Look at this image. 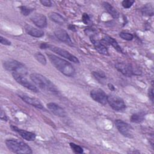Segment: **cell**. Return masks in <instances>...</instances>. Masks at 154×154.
Wrapping results in <instances>:
<instances>
[{
    "mask_svg": "<svg viewBox=\"0 0 154 154\" xmlns=\"http://www.w3.org/2000/svg\"><path fill=\"white\" fill-rule=\"evenodd\" d=\"M68 28H69L70 30H71V31H74V32H76V31H77V29H76L75 26L73 25H72V24L69 25L68 26Z\"/></svg>",
    "mask_w": 154,
    "mask_h": 154,
    "instance_id": "cell-35",
    "label": "cell"
},
{
    "mask_svg": "<svg viewBox=\"0 0 154 154\" xmlns=\"http://www.w3.org/2000/svg\"><path fill=\"white\" fill-rule=\"evenodd\" d=\"M115 67L118 71L127 77H131L134 75H137V72L140 75V72L135 70L131 64L125 62L116 63L115 64Z\"/></svg>",
    "mask_w": 154,
    "mask_h": 154,
    "instance_id": "cell-7",
    "label": "cell"
},
{
    "mask_svg": "<svg viewBox=\"0 0 154 154\" xmlns=\"http://www.w3.org/2000/svg\"><path fill=\"white\" fill-rule=\"evenodd\" d=\"M20 10V13L23 15V16H28L29 14H30L34 10L33 8H29L28 7L26 6L25 5H22L19 7Z\"/></svg>",
    "mask_w": 154,
    "mask_h": 154,
    "instance_id": "cell-25",
    "label": "cell"
},
{
    "mask_svg": "<svg viewBox=\"0 0 154 154\" xmlns=\"http://www.w3.org/2000/svg\"><path fill=\"white\" fill-rule=\"evenodd\" d=\"M40 48L41 49H48L49 50L52 51L53 52H55L56 54H57L58 55H60L61 57L65 58L67 60H69V61L75 63H79V60H78V58H76L75 55H72V54H70L69 51L61 48L60 47L47 43H42L40 46Z\"/></svg>",
    "mask_w": 154,
    "mask_h": 154,
    "instance_id": "cell-4",
    "label": "cell"
},
{
    "mask_svg": "<svg viewBox=\"0 0 154 154\" xmlns=\"http://www.w3.org/2000/svg\"><path fill=\"white\" fill-rule=\"evenodd\" d=\"M48 16L51 20L60 25H63L66 22L65 19L61 14L55 12H50Z\"/></svg>",
    "mask_w": 154,
    "mask_h": 154,
    "instance_id": "cell-19",
    "label": "cell"
},
{
    "mask_svg": "<svg viewBox=\"0 0 154 154\" xmlns=\"http://www.w3.org/2000/svg\"><path fill=\"white\" fill-rule=\"evenodd\" d=\"M11 128L13 131L17 132L22 138H23L24 140H26L27 141H34L36 138V135L33 132L20 129L13 125L11 126Z\"/></svg>",
    "mask_w": 154,
    "mask_h": 154,
    "instance_id": "cell-14",
    "label": "cell"
},
{
    "mask_svg": "<svg viewBox=\"0 0 154 154\" xmlns=\"http://www.w3.org/2000/svg\"><path fill=\"white\" fill-rule=\"evenodd\" d=\"M47 55L52 65L61 73L69 77L75 75V70L70 63L54 54H47Z\"/></svg>",
    "mask_w": 154,
    "mask_h": 154,
    "instance_id": "cell-1",
    "label": "cell"
},
{
    "mask_svg": "<svg viewBox=\"0 0 154 154\" xmlns=\"http://www.w3.org/2000/svg\"><path fill=\"white\" fill-rule=\"evenodd\" d=\"M90 41L93 43L95 49L100 54L104 55H109V52L106 47L103 45L100 41L94 39V37L90 38Z\"/></svg>",
    "mask_w": 154,
    "mask_h": 154,
    "instance_id": "cell-16",
    "label": "cell"
},
{
    "mask_svg": "<svg viewBox=\"0 0 154 154\" xmlns=\"http://www.w3.org/2000/svg\"><path fill=\"white\" fill-rule=\"evenodd\" d=\"M31 20L38 28H44L47 26L48 22L46 17L40 13H34L31 17Z\"/></svg>",
    "mask_w": 154,
    "mask_h": 154,
    "instance_id": "cell-13",
    "label": "cell"
},
{
    "mask_svg": "<svg viewBox=\"0 0 154 154\" xmlns=\"http://www.w3.org/2000/svg\"><path fill=\"white\" fill-rule=\"evenodd\" d=\"M48 109L54 114L60 117H64L66 116L65 110L58 104L54 102H49L46 105Z\"/></svg>",
    "mask_w": 154,
    "mask_h": 154,
    "instance_id": "cell-15",
    "label": "cell"
},
{
    "mask_svg": "<svg viewBox=\"0 0 154 154\" xmlns=\"http://www.w3.org/2000/svg\"><path fill=\"white\" fill-rule=\"evenodd\" d=\"M29 76L33 83L42 90L52 94H57L58 93V90L54 84L46 76L38 73H32Z\"/></svg>",
    "mask_w": 154,
    "mask_h": 154,
    "instance_id": "cell-2",
    "label": "cell"
},
{
    "mask_svg": "<svg viewBox=\"0 0 154 154\" xmlns=\"http://www.w3.org/2000/svg\"><path fill=\"white\" fill-rule=\"evenodd\" d=\"M3 67L8 71L16 72L22 75H25L28 72V70L24 64L14 60H5L3 63Z\"/></svg>",
    "mask_w": 154,
    "mask_h": 154,
    "instance_id": "cell-5",
    "label": "cell"
},
{
    "mask_svg": "<svg viewBox=\"0 0 154 154\" xmlns=\"http://www.w3.org/2000/svg\"><path fill=\"white\" fill-rule=\"evenodd\" d=\"M103 40L106 43L111 45L117 51H118L120 53H123V50H122V48L120 47V46L119 45L117 42L114 38H113L112 37H109L108 35H105L103 37Z\"/></svg>",
    "mask_w": 154,
    "mask_h": 154,
    "instance_id": "cell-20",
    "label": "cell"
},
{
    "mask_svg": "<svg viewBox=\"0 0 154 154\" xmlns=\"http://www.w3.org/2000/svg\"><path fill=\"white\" fill-rule=\"evenodd\" d=\"M119 36L123 40L130 41L132 40L134 38V35L129 32H120L119 33Z\"/></svg>",
    "mask_w": 154,
    "mask_h": 154,
    "instance_id": "cell-27",
    "label": "cell"
},
{
    "mask_svg": "<svg viewBox=\"0 0 154 154\" xmlns=\"http://www.w3.org/2000/svg\"><path fill=\"white\" fill-rule=\"evenodd\" d=\"M0 43L3 45H6V46L11 45V42H10L8 39L3 37L2 36L0 37Z\"/></svg>",
    "mask_w": 154,
    "mask_h": 154,
    "instance_id": "cell-31",
    "label": "cell"
},
{
    "mask_svg": "<svg viewBox=\"0 0 154 154\" xmlns=\"http://www.w3.org/2000/svg\"><path fill=\"white\" fill-rule=\"evenodd\" d=\"M102 5L106 11L114 18V19H118L119 17L120 14L118 11L110 4L108 2H103Z\"/></svg>",
    "mask_w": 154,
    "mask_h": 154,
    "instance_id": "cell-18",
    "label": "cell"
},
{
    "mask_svg": "<svg viewBox=\"0 0 154 154\" xmlns=\"http://www.w3.org/2000/svg\"><path fill=\"white\" fill-rule=\"evenodd\" d=\"M107 103L116 111H122L126 109V104L124 100L120 97L115 95L107 96Z\"/></svg>",
    "mask_w": 154,
    "mask_h": 154,
    "instance_id": "cell-9",
    "label": "cell"
},
{
    "mask_svg": "<svg viewBox=\"0 0 154 154\" xmlns=\"http://www.w3.org/2000/svg\"><path fill=\"white\" fill-rule=\"evenodd\" d=\"M54 34L56 37L62 42L70 46H73V44L69 35L64 29L61 28H56L54 31Z\"/></svg>",
    "mask_w": 154,
    "mask_h": 154,
    "instance_id": "cell-11",
    "label": "cell"
},
{
    "mask_svg": "<svg viewBox=\"0 0 154 154\" xmlns=\"http://www.w3.org/2000/svg\"><path fill=\"white\" fill-rule=\"evenodd\" d=\"M12 76L13 78L15 79V81L23 87L34 92H38V88H37V87L34 84L30 82L28 79H26L23 76V75L16 72H12Z\"/></svg>",
    "mask_w": 154,
    "mask_h": 154,
    "instance_id": "cell-8",
    "label": "cell"
},
{
    "mask_svg": "<svg viewBox=\"0 0 154 154\" xmlns=\"http://www.w3.org/2000/svg\"><path fill=\"white\" fill-rule=\"evenodd\" d=\"M0 119L2 120H4V121H7L8 120V117H7V116L6 115V114L5 113V112L1 109V113H0Z\"/></svg>",
    "mask_w": 154,
    "mask_h": 154,
    "instance_id": "cell-33",
    "label": "cell"
},
{
    "mask_svg": "<svg viewBox=\"0 0 154 154\" xmlns=\"http://www.w3.org/2000/svg\"><path fill=\"white\" fill-rule=\"evenodd\" d=\"M70 148L72 149V150L76 153H82L84 152L83 149L79 145H77L73 143H70L69 144Z\"/></svg>",
    "mask_w": 154,
    "mask_h": 154,
    "instance_id": "cell-26",
    "label": "cell"
},
{
    "mask_svg": "<svg viewBox=\"0 0 154 154\" xmlns=\"http://www.w3.org/2000/svg\"><path fill=\"white\" fill-rule=\"evenodd\" d=\"M91 97L96 102L102 104L106 105L107 103V95L105 91L100 88H94L90 91Z\"/></svg>",
    "mask_w": 154,
    "mask_h": 154,
    "instance_id": "cell-10",
    "label": "cell"
},
{
    "mask_svg": "<svg viewBox=\"0 0 154 154\" xmlns=\"http://www.w3.org/2000/svg\"><path fill=\"white\" fill-rule=\"evenodd\" d=\"M142 13L144 15L152 16L153 15V8L152 5L150 4L144 5L142 8Z\"/></svg>",
    "mask_w": 154,
    "mask_h": 154,
    "instance_id": "cell-23",
    "label": "cell"
},
{
    "mask_svg": "<svg viewBox=\"0 0 154 154\" xmlns=\"http://www.w3.org/2000/svg\"><path fill=\"white\" fill-rule=\"evenodd\" d=\"M84 31H85V34H86L87 35H88L90 36V38H91V37H94L93 35H94V34H95V32H96V31H95L94 29H92V28H86Z\"/></svg>",
    "mask_w": 154,
    "mask_h": 154,
    "instance_id": "cell-30",
    "label": "cell"
},
{
    "mask_svg": "<svg viewBox=\"0 0 154 154\" xmlns=\"http://www.w3.org/2000/svg\"><path fill=\"white\" fill-rule=\"evenodd\" d=\"M135 1L134 0H124L122 2V5L125 8H129L134 4Z\"/></svg>",
    "mask_w": 154,
    "mask_h": 154,
    "instance_id": "cell-28",
    "label": "cell"
},
{
    "mask_svg": "<svg viewBox=\"0 0 154 154\" xmlns=\"http://www.w3.org/2000/svg\"><path fill=\"white\" fill-rule=\"evenodd\" d=\"M40 2L45 7H51L52 5V3L49 0H41Z\"/></svg>",
    "mask_w": 154,
    "mask_h": 154,
    "instance_id": "cell-32",
    "label": "cell"
},
{
    "mask_svg": "<svg viewBox=\"0 0 154 154\" xmlns=\"http://www.w3.org/2000/svg\"><path fill=\"white\" fill-rule=\"evenodd\" d=\"M82 20L83 23H85V25H88L91 22V20H90V18L88 14L85 13H83V14L82 16Z\"/></svg>",
    "mask_w": 154,
    "mask_h": 154,
    "instance_id": "cell-29",
    "label": "cell"
},
{
    "mask_svg": "<svg viewBox=\"0 0 154 154\" xmlns=\"http://www.w3.org/2000/svg\"><path fill=\"white\" fill-rule=\"evenodd\" d=\"M108 88L111 91H114L115 90V87L111 83H108Z\"/></svg>",
    "mask_w": 154,
    "mask_h": 154,
    "instance_id": "cell-36",
    "label": "cell"
},
{
    "mask_svg": "<svg viewBox=\"0 0 154 154\" xmlns=\"http://www.w3.org/2000/svg\"><path fill=\"white\" fill-rule=\"evenodd\" d=\"M34 57L37 60V61H38L42 65L45 66L46 64V63H47L46 59L45 57L42 53H40V52L35 53L34 54Z\"/></svg>",
    "mask_w": 154,
    "mask_h": 154,
    "instance_id": "cell-24",
    "label": "cell"
},
{
    "mask_svg": "<svg viewBox=\"0 0 154 154\" xmlns=\"http://www.w3.org/2000/svg\"><path fill=\"white\" fill-rule=\"evenodd\" d=\"M25 29L26 33L34 37H42L44 35V32L42 29L34 28L30 25H26Z\"/></svg>",
    "mask_w": 154,
    "mask_h": 154,
    "instance_id": "cell-17",
    "label": "cell"
},
{
    "mask_svg": "<svg viewBox=\"0 0 154 154\" xmlns=\"http://www.w3.org/2000/svg\"><path fill=\"white\" fill-rule=\"evenodd\" d=\"M148 95H149V97L150 99V100L152 102H153V88H151L149 90Z\"/></svg>",
    "mask_w": 154,
    "mask_h": 154,
    "instance_id": "cell-34",
    "label": "cell"
},
{
    "mask_svg": "<svg viewBox=\"0 0 154 154\" xmlns=\"http://www.w3.org/2000/svg\"><path fill=\"white\" fill-rule=\"evenodd\" d=\"M17 94L19 97H20L22 99V100H23L25 103H28V105L34 106L38 109H45V108L42 104V103L40 102V101L37 98L30 97L29 96H28L23 93H18Z\"/></svg>",
    "mask_w": 154,
    "mask_h": 154,
    "instance_id": "cell-12",
    "label": "cell"
},
{
    "mask_svg": "<svg viewBox=\"0 0 154 154\" xmlns=\"http://www.w3.org/2000/svg\"><path fill=\"white\" fill-rule=\"evenodd\" d=\"M7 148L14 153H32L31 148L25 143L15 139H7L5 140Z\"/></svg>",
    "mask_w": 154,
    "mask_h": 154,
    "instance_id": "cell-3",
    "label": "cell"
},
{
    "mask_svg": "<svg viewBox=\"0 0 154 154\" xmlns=\"http://www.w3.org/2000/svg\"><path fill=\"white\" fill-rule=\"evenodd\" d=\"M115 125L119 132L124 137L129 138H133L134 129L128 123L122 120L117 119L115 120Z\"/></svg>",
    "mask_w": 154,
    "mask_h": 154,
    "instance_id": "cell-6",
    "label": "cell"
},
{
    "mask_svg": "<svg viewBox=\"0 0 154 154\" xmlns=\"http://www.w3.org/2000/svg\"><path fill=\"white\" fill-rule=\"evenodd\" d=\"M146 113L144 111H140L133 114L131 116V121L133 123H140L144 121Z\"/></svg>",
    "mask_w": 154,
    "mask_h": 154,
    "instance_id": "cell-21",
    "label": "cell"
},
{
    "mask_svg": "<svg viewBox=\"0 0 154 154\" xmlns=\"http://www.w3.org/2000/svg\"><path fill=\"white\" fill-rule=\"evenodd\" d=\"M92 75L99 82H102L106 79V75L102 71H93L92 72Z\"/></svg>",
    "mask_w": 154,
    "mask_h": 154,
    "instance_id": "cell-22",
    "label": "cell"
}]
</instances>
